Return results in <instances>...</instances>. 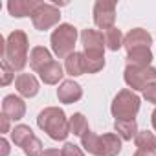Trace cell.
<instances>
[{"mask_svg": "<svg viewBox=\"0 0 156 156\" xmlns=\"http://www.w3.org/2000/svg\"><path fill=\"white\" fill-rule=\"evenodd\" d=\"M2 44V59L13 68V70H22L28 62V37L24 31L15 30L9 33V37L4 41L0 39Z\"/></svg>", "mask_w": 156, "mask_h": 156, "instance_id": "obj_1", "label": "cell"}, {"mask_svg": "<svg viewBox=\"0 0 156 156\" xmlns=\"http://www.w3.org/2000/svg\"><path fill=\"white\" fill-rule=\"evenodd\" d=\"M81 42L85 46L87 72L96 73L105 66V35L96 30H83Z\"/></svg>", "mask_w": 156, "mask_h": 156, "instance_id": "obj_2", "label": "cell"}, {"mask_svg": "<svg viewBox=\"0 0 156 156\" xmlns=\"http://www.w3.org/2000/svg\"><path fill=\"white\" fill-rule=\"evenodd\" d=\"M37 125L55 141H62L66 140V136L70 134V125L68 119L64 116V112L59 107H48L44 108L39 118H37Z\"/></svg>", "mask_w": 156, "mask_h": 156, "instance_id": "obj_3", "label": "cell"}, {"mask_svg": "<svg viewBox=\"0 0 156 156\" xmlns=\"http://www.w3.org/2000/svg\"><path fill=\"white\" fill-rule=\"evenodd\" d=\"M81 145L87 152L94 156H118L121 151V138L118 134H103L98 136L96 132L88 130L81 136Z\"/></svg>", "mask_w": 156, "mask_h": 156, "instance_id": "obj_4", "label": "cell"}, {"mask_svg": "<svg viewBox=\"0 0 156 156\" xmlns=\"http://www.w3.org/2000/svg\"><path fill=\"white\" fill-rule=\"evenodd\" d=\"M50 41H51V50L59 59L68 57L70 53H73V46L77 41V30L72 24H61L57 30H53Z\"/></svg>", "mask_w": 156, "mask_h": 156, "instance_id": "obj_5", "label": "cell"}, {"mask_svg": "<svg viewBox=\"0 0 156 156\" xmlns=\"http://www.w3.org/2000/svg\"><path fill=\"white\" fill-rule=\"evenodd\" d=\"M112 116L116 119H134L140 110V98L132 90H121L112 101Z\"/></svg>", "mask_w": 156, "mask_h": 156, "instance_id": "obj_6", "label": "cell"}, {"mask_svg": "<svg viewBox=\"0 0 156 156\" xmlns=\"http://www.w3.org/2000/svg\"><path fill=\"white\" fill-rule=\"evenodd\" d=\"M125 83L134 90H145L149 85L156 83V68L152 66H136L129 64L125 68Z\"/></svg>", "mask_w": 156, "mask_h": 156, "instance_id": "obj_7", "label": "cell"}, {"mask_svg": "<svg viewBox=\"0 0 156 156\" xmlns=\"http://www.w3.org/2000/svg\"><path fill=\"white\" fill-rule=\"evenodd\" d=\"M59 19H61V13H59V9L53 4L39 2V6L35 8V11L31 13V22H33V26L39 31H46V30L53 28L59 22Z\"/></svg>", "mask_w": 156, "mask_h": 156, "instance_id": "obj_8", "label": "cell"}, {"mask_svg": "<svg viewBox=\"0 0 156 156\" xmlns=\"http://www.w3.org/2000/svg\"><path fill=\"white\" fill-rule=\"evenodd\" d=\"M114 20H116V4L107 2V0L96 2V6H94V22H96V26L107 31V30L114 28Z\"/></svg>", "mask_w": 156, "mask_h": 156, "instance_id": "obj_9", "label": "cell"}, {"mask_svg": "<svg viewBox=\"0 0 156 156\" xmlns=\"http://www.w3.org/2000/svg\"><path fill=\"white\" fill-rule=\"evenodd\" d=\"M57 98L61 103H75V101H79L83 98V88L79 83H75L73 79H68V81H62V85L59 87L57 90Z\"/></svg>", "mask_w": 156, "mask_h": 156, "instance_id": "obj_10", "label": "cell"}, {"mask_svg": "<svg viewBox=\"0 0 156 156\" xmlns=\"http://www.w3.org/2000/svg\"><path fill=\"white\" fill-rule=\"evenodd\" d=\"M151 42H152V37L141 30V28H134L130 30L127 35H125V41H123V46L127 48V51L134 50V48H151Z\"/></svg>", "mask_w": 156, "mask_h": 156, "instance_id": "obj_11", "label": "cell"}, {"mask_svg": "<svg viewBox=\"0 0 156 156\" xmlns=\"http://www.w3.org/2000/svg\"><path fill=\"white\" fill-rule=\"evenodd\" d=\"M2 114L8 116L9 119L17 121V119H22L24 114H26V105L20 98L17 96H6L4 101H2Z\"/></svg>", "mask_w": 156, "mask_h": 156, "instance_id": "obj_12", "label": "cell"}, {"mask_svg": "<svg viewBox=\"0 0 156 156\" xmlns=\"http://www.w3.org/2000/svg\"><path fill=\"white\" fill-rule=\"evenodd\" d=\"M15 87H17L19 94L24 98H33L39 92V83L31 73H19L15 79Z\"/></svg>", "mask_w": 156, "mask_h": 156, "instance_id": "obj_13", "label": "cell"}, {"mask_svg": "<svg viewBox=\"0 0 156 156\" xmlns=\"http://www.w3.org/2000/svg\"><path fill=\"white\" fill-rule=\"evenodd\" d=\"M64 68L70 75L77 77V75H83L87 73V61H85V53H79V51H73L66 57V62H64Z\"/></svg>", "mask_w": 156, "mask_h": 156, "instance_id": "obj_14", "label": "cell"}, {"mask_svg": "<svg viewBox=\"0 0 156 156\" xmlns=\"http://www.w3.org/2000/svg\"><path fill=\"white\" fill-rule=\"evenodd\" d=\"M39 6V2H35V0H11V2L8 4V9L13 17L20 19V17H31V13L35 11V8Z\"/></svg>", "mask_w": 156, "mask_h": 156, "instance_id": "obj_15", "label": "cell"}, {"mask_svg": "<svg viewBox=\"0 0 156 156\" xmlns=\"http://www.w3.org/2000/svg\"><path fill=\"white\" fill-rule=\"evenodd\" d=\"M41 79H42V83H46V85H57L61 79H62V66L57 62V61H51L50 64H46L41 72Z\"/></svg>", "mask_w": 156, "mask_h": 156, "instance_id": "obj_16", "label": "cell"}, {"mask_svg": "<svg viewBox=\"0 0 156 156\" xmlns=\"http://www.w3.org/2000/svg\"><path fill=\"white\" fill-rule=\"evenodd\" d=\"M53 59H51V53L42 48V46H35L30 53V66L35 70V72H41L46 64H50Z\"/></svg>", "mask_w": 156, "mask_h": 156, "instance_id": "obj_17", "label": "cell"}, {"mask_svg": "<svg viewBox=\"0 0 156 156\" xmlns=\"http://www.w3.org/2000/svg\"><path fill=\"white\" fill-rule=\"evenodd\" d=\"M114 129H116L118 136L121 140H127V141L136 138V134L140 132L138 125H136V119H116L114 121Z\"/></svg>", "mask_w": 156, "mask_h": 156, "instance_id": "obj_18", "label": "cell"}, {"mask_svg": "<svg viewBox=\"0 0 156 156\" xmlns=\"http://www.w3.org/2000/svg\"><path fill=\"white\" fill-rule=\"evenodd\" d=\"M129 53V61L130 64H136V66H151V61H152V51L151 48H134Z\"/></svg>", "mask_w": 156, "mask_h": 156, "instance_id": "obj_19", "label": "cell"}, {"mask_svg": "<svg viewBox=\"0 0 156 156\" xmlns=\"http://www.w3.org/2000/svg\"><path fill=\"white\" fill-rule=\"evenodd\" d=\"M134 141H136V147L141 151H156V136L149 130H140Z\"/></svg>", "mask_w": 156, "mask_h": 156, "instance_id": "obj_20", "label": "cell"}, {"mask_svg": "<svg viewBox=\"0 0 156 156\" xmlns=\"http://www.w3.org/2000/svg\"><path fill=\"white\" fill-rule=\"evenodd\" d=\"M68 125H70V132L75 134V136H83L87 134L90 129H88V121L83 114H73L70 119H68Z\"/></svg>", "mask_w": 156, "mask_h": 156, "instance_id": "obj_21", "label": "cell"}, {"mask_svg": "<svg viewBox=\"0 0 156 156\" xmlns=\"http://www.w3.org/2000/svg\"><path fill=\"white\" fill-rule=\"evenodd\" d=\"M123 41H125V37L121 35V31L118 28H110V30L105 31V44H107L108 50L118 51L123 46Z\"/></svg>", "mask_w": 156, "mask_h": 156, "instance_id": "obj_22", "label": "cell"}, {"mask_svg": "<svg viewBox=\"0 0 156 156\" xmlns=\"http://www.w3.org/2000/svg\"><path fill=\"white\" fill-rule=\"evenodd\" d=\"M20 149L24 151V154L26 156H42V143H41V140L35 136V134H31L22 145H20Z\"/></svg>", "mask_w": 156, "mask_h": 156, "instance_id": "obj_23", "label": "cell"}, {"mask_svg": "<svg viewBox=\"0 0 156 156\" xmlns=\"http://www.w3.org/2000/svg\"><path fill=\"white\" fill-rule=\"evenodd\" d=\"M31 134H33V130H31L28 125H17V127L11 130V140H13V143H15L17 147H20Z\"/></svg>", "mask_w": 156, "mask_h": 156, "instance_id": "obj_24", "label": "cell"}, {"mask_svg": "<svg viewBox=\"0 0 156 156\" xmlns=\"http://www.w3.org/2000/svg\"><path fill=\"white\" fill-rule=\"evenodd\" d=\"M13 72H15V70H13L6 61H2V79H0V85H2V87L9 85L11 79H13Z\"/></svg>", "mask_w": 156, "mask_h": 156, "instance_id": "obj_25", "label": "cell"}, {"mask_svg": "<svg viewBox=\"0 0 156 156\" xmlns=\"http://www.w3.org/2000/svg\"><path fill=\"white\" fill-rule=\"evenodd\" d=\"M61 154L62 156H85L83 151L77 145H73V143H64V147L61 149Z\"/></svg>", "mask_w": 156, "mask_h": 156, "instance_id": "obj_26", "label": "cell"}, {"mask_svg": "<svg viewBox=\"0 0 156 156\" xmlns=\"http://www.w3.org/2000/svg\"><path fill=\"white\" fill-rule=\"evenodd\" d=\"M143 98H145L147 101H151V103H154V105H156V83L149 85V87L143 90Z\"/></svg>", "mask_w": 156, "mask_h": 156, "instance_id": "obj_27", "label": "cell"}, {"mask_svg": "<svg viewBox=\"0 0 156 156\" xmlns=\"http://www.w3.org/2000/svg\"><path fill=\"white\" fill-rule=\"evenodd\" d=\"M0 121H2V123H0V130H2V132H9V118L8 116H4L2 114V118H0Z\"/></svg>", "mask_w": 156, "mask_h": 156, "instance_id": "obj_28", "label": "cell"}, {"mask_svg": "<svg viewBox=\"0 0 156 156\" xmlns=\"http://www.w3.org/2000/svg\"><path fill=\"white\" fill-rule=\"evenodd\" d=\"M134 156H156V151H141V149H138L134 152Z\"/></svg>", "mask_w": 156, "mask_h": 156, "instance_id": "obj_29", "label": "cell"}, {"mask_svg": "<svg viewBox=\"0 0 156 156\" xmlns=\"http://www.w3.org/2000/svg\"><path fill=\"white\" fill-rule=\"evenodd\" d=\"M42 156H62L57 149H46L44 152H42Z\"/></svg>", "mask_w": 156, "mask_h": 156, "instance_id": "obj_30", "label": "cell"}, {"mask_svg": "<svg viewBox=\"0 0 156 156\" xmlns=\"http://www.w3.org/2000/svg\"><path fill=\"white\" fill-rule=\"evenodd\" d=\"M0 145H2V154L0 156H8V152H9V145H8V141L2 138V141H0Z\"/></svg>", "mask_w": 156, "mask_h": 156, "instance_id": "obj_31", "label": "cell"}, {"mask_svg": "<svg viewBox=\"0 0 156 156\" xmlns=\"http://www.w3.org/2000/svg\"><path fill=\"white\" fill-rule=\"evenodd\" d=\"M152 127H154V130H156V108H154V112H152Z\"/></svg>", "mask_w": 156, "mask_h": 156, "instance_id": "obj_32", "label": "cell"}]
</instances>
